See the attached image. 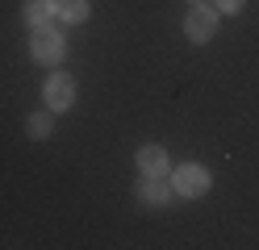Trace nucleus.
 Returning <instances> with one entry per match:
<instances>
[{
    "label": "nucleus",
    "instance_id": "f257e3e1",
    "mask_svg": "<svg viewBox=\"0 0 259 250\" xmlns=\"http://www.w3.org/2000/svg\"><path fill=\"white\" fill-rule=\"evenodd\" d=\"M29 55H34V63H42V67H59L63 55H67V38H63V29H55V21L51 25H38L34 38H29Z\"/></svg>",
    "mask_w": 259,
    "mask_h": 250
},
{
    "label": "nucleus",
    "instance_id": "f03ea898",
    "mask_svg": "<svg viewBox=\"0 0 259 250\" xmlns=\"http://www.w3.org/2000/svg\"><path fill=\"white\" fill-rule=\"evenodd\" d=\"M209 167H201V163H184V167H176L171 171V188H176V196H188V200H197V196H205L209 192Z\"/></svg>",
    "mask_w": 259,
    "mask_h": 250
},
{
    "label": "nucleus",
    "instance_id": "7ed1b4c3",
    "mask_svg": "<svg viewBox=\"0 0 259 250\" xmlns=\"http://www.w3.org/2000/svg\"><path fill=\"white\" fill-rule=\"evenodd\" d=\"M134 196H138L142 209H167L171 196H176V188H171L167 175H142V179L134 183Z\"/></svg>",
    "mask_w": 259,
    "mask_h": 250
},
{
    "label": "nucleus",
    "instance_id": "20e7f679",
    "mask_svg": "<svg viewBox=\"0 0 259 250\" xmlns=\"http://www.w3.org/2000/svg\"><path fill=\"white\" fill-rule=\"evenodd\" d=\"M42 100H46V109L67 113V109L75 105V79H71V75H63V71L46 75V83H42Z\"/></svg>",
    "mask_w": 259,
    "mask_h": 250
},
{
    "label": "nucleus",
    "instance_id": "39448f33",
    "mask_svg": "<svg viewBox=\"0 0 259 250\" xmlns=\"http://www.w3.org/2000/svg\"><path fill=\"white\" fill-rule=\"evenodd\" d=\"M184 33H188V42H213V33H218V9H209V5H192L188 17H184Z\"/></svg>",
    "mask_w": 259,
    "mask_h": 250
},
{
    "label": "nucleus",
    "instance_id": "423d86ee",
    "mask_svg": "<svg viewBox=\"0 0 259 250\" xmlns=\"http://www.w3.org/2000/svg\"><path fill=\"white\" fill-rule=\"evenodd\" d=\"M138 171H142V175H167V171H171L167 150H163V146H142V150H138Z\"/></svg>",
    "mask_w": 259,
    "mask_h": 250
},
{
    "label": "nucleus",
    "instance_id": "0eeeda50",
    "mask_svg": "<svg viewBox=\"0 0 259 250\" xmlns=\"http://www.w3.org/2000/svg\"><path fill=\"white\" fill-rule=\"evenodd\" d=\"M55 17L63 25H84L92 17V5L88 0H55Z\"/></svg>",
    "mask_w": 259,
    "mask_h": 250
},
{
    "label": "nucleus",
    "instance_id": "6e6552de",
    "mask_svg": "<svg viewBox=\"0 0 259 250\" xmlns=\"http://www.w3.org/2000/svg\"><path fill=\"white\" fill-rule=\"evenodd\" d=\"M55 21V0H25V25L38 29V25H51Z\"/></svg>",
    "mask_w": 259,
    "mask_h": 250
},
{
    "label": "nucleus",
    "instance_id": "1a4fd4ad",
    "mask_svg": "<svg viewBox=\"0 0 259 250\" xmlns=\"http://www.w3.org/2000/svg\"><path fill=\"white\" fill-rule=\"evenodd\" d=\"M25 133H29V138H51V133H55V109L29 113V121H25Z\"/></svg>",
    "mask_w": 259,
    "mask_h": 250
},
{
    "label": "nucleus",
    "instance_id": "9d476101",
    "mask_svg": "<svg viewBox=\"0 0 259 250\" xmlns=\"http://www.w3.org/2000/svg\"><path fill=\"white\" fill-rule=\"evenodd\" d=\"M242 5H247V0H218V13H242Z\"/></svg>",
    "mask_w": 259,
    "mask_h": 250
},
{
    "label": "nucleus",
    "instance_id": "9b49d317",
    "mask_svg": "<svg viewBox=\"0 0 259 250\" xmlns=\"http://www.w3.org/2000/svg\"><path fill=\"white\" fill-rule=\"evenodd\" d=\"M188 5H205V0H188Z\"/></svg>",
    "mask_w": 259,
    "mask_h": 250
}]
</instances>
